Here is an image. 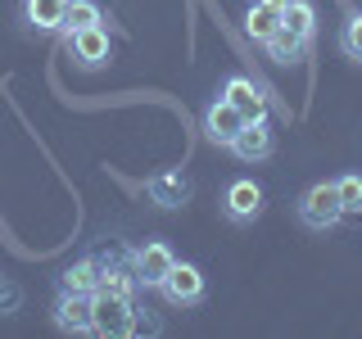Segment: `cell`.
<instances>
[{
    "mask_svg": "<svg viewBox=\"0 0 362 339\" xmlns=\"http://www.w3.org/2000/svg\"><path fill=\"white\" fill-rule=\"evenodd\" d=\"M132 316H136V299L132 294H113V290H95L90 294V335H132Z\"/></svg>",
    "mask_w": 362,
    "mask_h": 339,
    "instance_id": "1",
    "label": "cell"
},
{
    "mask_svg": "<svg viewBox=\"0 0 362 339\" xmlns=\"http://www.w3.org/2000/svg\"><path fill=\"white\" fill-rule=\"evenodd\" d=\"M299 222L308 226V231H331V226L344 222V203H339V195H335V181H317V186L303 190Z\"/></svg>",
    "mask_w": 362,
    "mask_h": 339,
    "instance_id": "2",
    "label": "cell"
},
{
    "mask_svg": "<svg viewBox=\"0 0 362 339\" xmlns=\"http://www.w3.org/2000/svg\"><path fill=\"white\" fill-rule=\"evenodd\" d=\"M158 294H163L173 308H190V303L204 299V271H199L195 263H173V271L163 276Z\"/></svg>",
    "mask_w": 362,
    "mask_h": 339,
    "instance_id": "3",
    "label": "cell"
},
{
    "mask_svg": "<svg viewBox=\"0 0 362 339\" xmlns=\"http://www.w3.org/2000/svg\"><path fill=\"white\" fill-rule=\"evenodd\" d=\"M173 263H177V254H173L163 240H150V244H141V249L132 254V267H136L141 290H158V285H163V276L173 271Z\"/></svg>",
    "mask_w": 362,
    "mask_h": 339,
    "instance_id": "4",
    "label": "cell"
},
{
    "mask_svg": "<svg viewBox=\"0 0 362 339\" xmlns=\"http://www.w3.org/2000/svg\"><path fill=\"white\" fill-rule=\"evenodd\" d=\"M245 113L240 109H235L231 105V100H213V105H209V113H204V136H209V141L213 145H222V150H226V145H231L235 141V136H240V127H245Z\"/></svg>",
    "mask_w": 362,
    "mask_h": 339,
    "instance_id": "5",
    "label": "cell"
},
{
    "mask_svg": "<svg viewBox=\"0 0 362 339\" xmlns=\"http://www.w3.org/2000/svg\"><path fill=\"white\" fill-rule=\"evenodd\" d=\"M222 208H226V218H231V222H254L258 213H263V186L249 181V177L231 181L226 195H222Z\"/></svg>",
    "mask_w": 362,
    "mask_h": 339,
    "instance_id": "6",
    "label": "cell"
},
{
    "mask_svg": "<svg viewBox=\"0 0 362 339\" xmlns=\"http://www.w3.org/2000/svg\"><path fill=\"white\" fill-rule=\"evenodd\" d=\"M54 326L68 331V335H90V294L59 290V303H54Z\"/></svg>",
    "mask_w": 362,
    "mask_h": 339,
    "instance_id": "7",
    "label": "cell"
},
{
    "mask_svg": "<svg viewBox=\"0 0 362 339\" xmlns=\"http://www.w3.org/2000/svg\"><path fill=\"white\" fill-rule=\"evenodd\" d=\"M226 150L240 158V163H263V158L272 154V127H267V118L263 122H245L240 136H235Z\"/></svg>",
    "mask_w": 362,
    "mask_h": 339,
    "instance_id": "8",
    "label": "cell"
},
{
    "mask_svg": "<svg viewBox=\"0 0 362 339\" xmlns=\"http://www.w3.org/2000/svg\"><path fill=\"white\" fill-rule=\"evenodd\" d=\"M222 100H231V105L240 109L249 122H263V118H267V95H263L254 82H249V77H226Z\"/></svg>",
    "mask_w": 362,
    "mask_h": 339,
    "instance_id": "9",
    "label": "cell"
},
{
    "mask_svg": "<svg viewBox=\"0 0 362 339\" xmlns=\"http://www.w3.org/2000/svg\"><path fill=\"white\" fill-rule=\"evenodd\" d=\"M68 50H73V59H82L86 68H100L109 59V28L100 23V28L73 32V37H68Z\"/></svg>",
    "mask_w": 362,
    "mask_h": 339,
    "instance_id": "10",
    "label": "cell"
},
{
    "mask_svg": "<svg viewBox=\"0 0 362 339\" xmlns=\"http://www.w3.org/2000/svg\"><path fill=\"white\" fill-rule=\"evenodd\" d=\"M64 9L68 0H23V18L37 32H64Z\"/></svg>",
    "mask_w": 362,
    "mask_h": 339,
    "instance_id": "11",
    "label": "cell"
},
{
    "mask_svg": "<svg viewBox=\"0 0 362 339\" xmlns=\"http://www.w3.org/2000/svg\"><path fill=\"white\" fill-rule=\"evenodd\" d=\"M100 276H105V263H100V258H82V263H73V267L59 276V290L95 294V290H100Z\"/></svg>",
    "mask_w": 362,
    "mask_h": 339,
    "instance_id": "12",
    "label": "cell"
},
{
    "mask_svg": "<svg viewBox=\"0 0 362 339\" xmlns=\"http://www.w3.org/2000/svg\"><path fill=\"white\" fill-rule=\"evenodd\" d=\"M150 195H154V203H163V208H181V203L190 199V181L181 172H163V177L150 181Z\"/></svg>",
    "mask_w": 362,
    "mask_h": 339,
    "instance_id": "13",
    "label": "cell"
},
{
    "mask_svg": "<svg viewBox=\"0 0 362 339\" xmlns=\"http://www.w3.org/2000/svg\"><path fill=\"white\" fill-rule=\"evenodd\" d=\"M281 23H286V18H281L276 9H267V5H258V0H254V5H249V14H245V32H249V41L267 45V37L281 28Z\"/></svg>",
    "mask_w": 362,
    "mask_h": 339,
    "instance_id": "14",
    "label": "cell"
},
{
    "mask_svg": "<svg viewBox=\"0 0 362 339\" xmlns=\"http://www.w3.org/2000/svg\"><path fill=\"white\" fill-rule=\"evenodd\" d=\"M105 23V14H100L95 0H68L64 9V32L73 37V32H86V28H100Z\"/></svg>",
    "mask_w": 362,
    "mask_h": 339,
    "instance_id": "15",
    "label": "cell"
},
{
    "mask_svg": "<svg viewBox=\"0 0 362 339\" xmlns=\"http://www.w3.org/2000/svg\"><path fill=\"white\" fill-rule=\"evenodd\" d=\"M263 50L272 54V59L290 64V59H299V54L308 50V41H303V37H294V32L286 28V23H281V28H276V32H272V37H267V45H263Z\"/></svg>",
    "mask_w": 362,
    "mask_h": 339,
    "instance_id": "16",
    "label": "cell"
},
{
    "mask_svg": "<svg viewBox=\"0 0 362 339\" xmlns=\"http://www.w3.org/2000/svg\"><path fill=\"white\" fill-rule=\"evenodd\" d=\"M286 28L294 32V37L313 41V37H317V9L308 5V0H290V9H286Z\"/></svg>",
    "mask_w": 362,
    "mask_h": 339,
    "instance_id": "17",
    "label": "cell"
},
{
    "mask_svg": "<svg viewBox=\"0 0 362 339\" xmlns=\"http://www.w3.org/2000/svg\"><path fill=\"white\" fill-rule=\"evenodd\" d=\"M100 290H113V294H132V299H136V290H141V280H136V267H113V263H105V276H100Z\"/></svg>",
    "mask_w": 362,
    "mask_h": 339,
    "instance_id": "18",
    "label": "cell"
},
{
    "mask_svg": "<svg viewBox=\"0 0 362 339\" xmlns=\"http://www.w3.org/2000/svg\"><path fill=\"white\" fill-rule=\"evenodd\" d=\"M335 195H339V203H344V218L362 213V177L358 172H344V177L335 181Z\"/></svg>",
    "mask_w": 362,
    "mask_h": 339,
    "instance_id": "19",
    "label": "cell"
},
{
    "mask_svg": "<svg viewBox=\"0 0 362 339\" xmlns=\"http://www.w3.org/2000/svg\"><path fill=\"white\" fill-rule=\"evenodd\" d=\"M339 50H344L349 59H362V14H354L339 28Z\"/></svg>",
    "mask_w": 362,
    "mask_h": 339,
    "instance_id": "20",
    "label": "cell"
},
{
    "mask_svg": "<svg viewBox=\"0 0 362 339\" xmlns=\"http://www.w3.org/2000/svg\"><path fill=\"white\" fill-rule=\"evenodd\" d=\"M132 335H158V321H154V316H141V308H136V316H132Z\"/></svg>",
    "mask_w": 362,
    "mask_h": 339,
    "instance_id": "21",
    "label": "cell"
},
{
    "mask_svg": "<svg viewBox=\"0 0 362 339\" xmlns=\"http://www.w3.org/2000/svg\"><path fill=\"white\" fill-rule=\"evenodd\" d=\"M0 308H18V290L14 285H0Z\"/></svg>",
    "mask_w": 362,
    "mask_h": 339,
    "instance_id": "22",
    "label": "cell"
},
{
    "mask_svg": "<svg viewBox=\"0 0 362 339\" xmlns=\"http://www.w3.org/2000/svg\"><path fill=\"white\" fill-rule=\"evenodd\" d=\"M258 5H267V9H276L281 18H286V9H290V0H258Z\"/></svg>",
    "mask_w": 362,
    "mask_h": 339,
    "instance_id": "23",
    "label": "cell"
}]
</instances>
